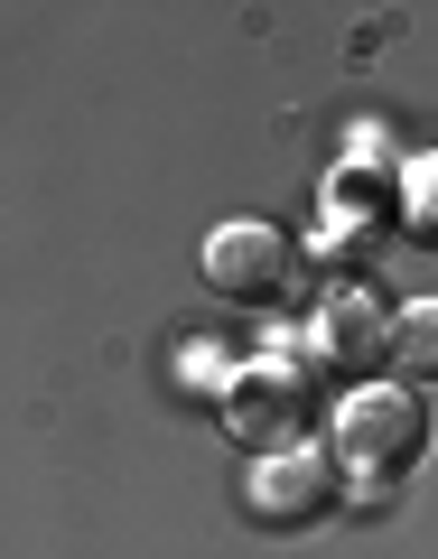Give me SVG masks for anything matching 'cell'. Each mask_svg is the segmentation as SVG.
Wrapping results in <instances>:
<instances>
[{"instance_id":"6da1fadb","label":"cell","mask_w":438,"mask_h":559,"mask_svg":"<svg viewBox=\"0 0 438 559\" xmlns=\"http://www.w3.org/2000/svg\"><path fill=\"white\" fill-rule=\"evenodd\" d=\"M419 448H429V401L401 392V382H364V392H345L336 411V466L364 485H392L419 466Z\"/></svg>"},{"instance_id":"7a4b0ae2","label":"cell","mask_w":438,"mask_h":559,"mask_svg":"<svg viewBox=\"0 0 438 559\" xmlns=\"http://www.w3.org/2000/svg\"><path fill=\"white\" fill-rule=\"evenodd\" d=\"M205 280H215L224 299L242 308H271L289 299V234H271V224H215V242H205Z\"/></svg>"},{"instance_id":"3957f363","label":"cell","mask_w":438,"mask_h":559,"mask_svg":"<svg viewBox=\"0 0 438 559\" xmlns=\"http://www.w3.org/2000/svg\"><path fill=\"white\" fill-rule=\"evenodd\" d=\"M318 336H327V355H336V364H374V355H392V318H382L374 289H364V299H336Z\"/></svg>"},{"instance_id":"277c9868","label":"cell","mask_w":438,"mask_h":559,"mask_svg":"<svg viewBox=\"0 0 438 559\" xmlns=\"http://www.w3.org/2000/svg\"><path fill=\"white\" fill-rule=\"evenodd\" d=\"M392 355L411 364L419 382H438V299H411V308H392Z\"/></svg>"},{"instance_id":"5b68a950","label":"cell","mask_w":438,"mask_h":559,"mask_svg":"<svg viewBox=\"0 0 438 559\" xmlns=\"http://www.w3.org/2000/svg\"><path fill=\"white\" fill-rule=\"evenodd\" d=\"M252 495H261V513H280V503H289V513H318V495H327V485L308 476V457H271Z\"/></svg>"},{"instance_id":"8992f818","label":"cell","mask_w":438,"mask_h":559,"mask_svg":"<svg viewBox=\"0 0 438 559\" xmlns=\"http://www.w3.org/2000/svg\"><path fill=\"white\" fill-rule=\"evenodd\" d=\"M419 224H429V234H438V159L419 168Z\"/></svg>"}]
</instances>
